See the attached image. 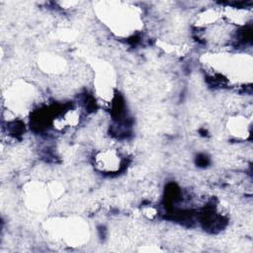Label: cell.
Returning a JSON list of instances; mask_svg holds the SVG:
<instances>
[{"label":"cell","instance_id":"1","mask_svg":"<svg viewBox=\"0 0 253 253\" xmlns=\"http://www.w3.org/2000/svg\"><path fill=\"white\" fill-rule=\"evenodd\" d=\"M121 156L113 149L101 151L96 155L97 166L106 172H115L121 168Z\"/></svg>","mask_w":253,"mask_h":253}]
</instances>
